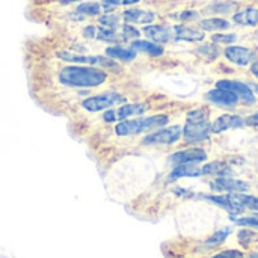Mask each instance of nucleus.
<instances>
[{
	"label": "nucleus",
	"instance_id": "obj_1",
	"mask_svg": "<svg viewBox=\"0 0 258 258\" xmlns=\"http://www.w3.org/2000/svg\"><path fill=\"white\" fill-rule=\"evenodd\" d=\"M128 103V95L124 91H119L116 86L107 88L98 92L91 94L80 103H77L68 115V121H77L83 118H89L98 115L104 110L118 107L121 104Z\"/></svg>",
	"mask_w": 258,
	"mask_h": 258
},
{
	"label": "nucleus",
	"instance_id": "obj_2",
	"mask_svg": "<svg viewBox=\"0 0 258 258\" xmlns=\"http://www.w3.org/2000/svg\"><path fill=\"white\" fill-rule=\"evenodd\" d=\"M181 136V128L178 125H172V127H165V128H159L154 130L151 133H148L147 136H144L141 139V145L144 147H153V145H172L175 144Z\"/></svg>",
	"mask_w": 258,
	"mask_h": 258
},
{
	"label": "nucleus",
	"instance_id": "obj_3",
	"mask_svg": "<svg viewBox=\"0 0 258 258\" xmlns=\"http://www.w3.org/2000/svg\"><path fill=\"white\" fill-rule=\"evenodd\" d=\"M218 89H224V91H230L233 94H236L239 98H242L243 101L246 103H254L255 101V97H254V92L251 91V88L245 83H240V82H233V80H219L216 83Z\"/></svg>",
	"mask_w": 258,
	"mask_h": 258
},
{
	"label": "nucleus",
	"instance_id": "obj_4",
	"mask_svg": "<svg viewBox=\"0 0 258 258\" xmlns=\"http://www.w3.org/2000/svg\"><path fill=\"white\" fill-rule=\"evenodd\" d=\"M206 159H207V153L204 150L189 148V150L174 153L169 160L177 166V165H187V163H200V162H204Z\"/></svg>",
	"mask_w": 258,
	"mask_h": 258
},
{
	"label": "nucleus",
	"instance_id": "obj_5",
	"mask_svg": "<svg viewBox=\"0 0 258 258\" xmlns=\"http://www.w3.org/2000/svg\"><path fill=\"white\" fill-rule=\"evenodd\" d=\"M225 56L228 60H231L233 63H237L240 67H245L248 63H251V60L254 59V53L249 48L245 47H239V45H231L225 50Z\"/></svg>",
	"mask_w": 258,
	"mask_h": 258
},
{
	"label": "nucleus",
	"instance_id": "obj_6",
	"mask_svg": "<svg viewBox=\"0 0 258 258\" xmlns=\"http://www.w3.org/2000/svg\"><path fill=\"white\" fill-rule=\"evenodd\" d=\"M243 124H245V121L240 116H236V115H222V116H219L210 125V132L212 133H221L224 130H228V128L242 127Z\"/></svg>",
	"mask_w": 258,
	"mask_h": 258
},
{
	"label": "nucleus",
	"instance_id": "obj_7",
	"mask_svg": "<svg viewBox=\"0 0 258 258\" xmlns=\"http://www.w3.org/2000/svg\"><path fill=\"white\" fill-rule=\"evenodd\" d=\"M210 133V124L209 122H200V124H190L187 122L184 127V138L189 142L203 141Z\"/></svg>",
	"mask_w": 258,
	"mask_h": 258
},
{
	"label": "nucleus",
	"instance_id": "obj_8",
	"mask_svg": "<svg viewBox=\"0 0 258 258\" xmlns=\"http://www.w3.org/2000/svg\"><path fill=\"white\" fill-rule=\"evenodd\" d=\"M104 56L119 62H132L136 59V51L133 48H125L121 45H109L104 48Z\"/></svg>",
	"mask_w": 258,
	"mask_h": 258
},
{
	"label": "nucleus",
	"instance_id": "obj_9",
	"mask_svg": "<svg viewBox=\"0 0 258 258\" xmlns=\"http://www.w3.org/2000/svg\"><path fill=\"white\" fill-rule=\"evenodd\" d=\"M207 100L216 103V104H221V106H234L237 101H239V97L230 91H224V89H215V91H210L207 95Z\"/></svg>",
	"mask_w": 258,
	"mask_h": 258
},
{
	"label": "nucleus",
	"instance_id": "obj_10",
	"mask_svg": "<svg viewBox=\"0 0 258 258\" xmlns=\"http://www.w3.org/2000/svg\"><path fill=\"white\" fill-rule=\"evenodd\" d=\"M122 17L127 23H142V24H147V23H153L156 15L153 12H148V11H144V9H127L122 12Z\"/></svg>",
	"mask_w": 258,
	"mask_h": 258
},
{
	"label": "nucleus",
	"instance_id": "obj_11",
	"mask_svg": "<svg viewBox=\"0 0 258 258\" xmlns=\"http://www.w3.org/2000/svg\"><path fill=\"white\" fill-rule=\"evenodd\" d=\"M215 187L219 190H228V192H245L249 189V186L245 181L233 180V178H227V177L218 178L215 181Z\"/></svg>",
	"mask_w": 258,
	"mask_h": 258
},
{
	"label": "nucleus",
	"instance_id": "obj_12",
	"mask_svg": "<svg viewBox=\"0 0 258 258\" xmlns=\"http://www.w3.org/2000/svg\"><path fill=\"white\" fill-rule=\"evenodd\" d=\"M130 48H133L135 51H144L150 56H160L163 54V47L151 42V41H144V39H135L130 44Z\"/></svg>",
	"mask_w": 258,
	"mask_h": 258
},
{
	"label": "nucleus",
	"instance_id": "obj_13",
	"mask_svg": "<svg viewBox=\"0 0 258 258\" xmlns=\"http://www.w3.org/2000/svg\"><path fill=\"white\" fill-rule=\"evenodd\" d=\"M203 175V169L195 166L194 163H187V165H177L174 168V171L169 175V181L181 178V177H200Z\"/></svg>",
	"mask_w": 258,
	"mask_h": 258
},
{
	"label": "nucleus",
	"instance_id": "obj_14",
	"mask_svg": "<svg viewBox=\"0 0 258 258\" xmlns=\"http://www.w3.org/2000/svg\"><path fill=\"white\" fill-rule=\"evenodd\" d=\"M144 33L156 42H168L171 39V30L165 26H145Z\"/></svg>",
	"mask_w": 258,
	"mask_h": 258
},
{
	"label": "nucleus",
	"instance_id": "obj_15",
	"mask_svg": "<svg viewBox=\"0 0 258 258\" xmlns=\"http://www.w3.org/2000/svg\"><path fill=\"white\" fill-rule=\"evenodd\" d=\"M175 32V39L178 41H201L204 39V32L192 29V27H186V26H175L174 27Z\"/></svg>",
	"mask_w": 258,
	"mask_h": 258
},
{
	"label": "nucleus",
	"instance_id": "obj_16",
	"mask_svg": "<svg viewBox=\"0 0 258 258\" xmlns=\"http://www.w3.org/2000/svg\"><path fill=\"white\" fill-rule=\"evenodd\" d=\"M209 201H212V203H215V204H218V206H221L222 209H225L227 212H230L231 215H240L242 212H243V207H240L239 204H236L230 197H206Z\"/></svg>",
	"mask_w": 258,
	"mask_h": 258
},
{
	"label": "nucleus",
	"instance_id": "obj_17",
	"mask_svg": "<svg viewBox=\"0 0 258 258\" xmlns=\"http://www.w3.org/2000/svg\"><path fill=\"white\" fill-rule=\"evenodd\" d=\"M234 21L237 24H243V26H255L258 24V9L248 8L245 11L237 12L234 15Z\"/></svg>",
	"mask_w": 258,
	"mask_h": 258
},
{
	"label": "nucleus",
	"instance_id": "obj_18",
	"mask_svg": "<svg viewBox=\"0 0 258 258\" xmlns=\"http://www.w3.org/2000/svg\"><path fill=\"white\" fill-rule=\"evenodd\" d=\"M76 11L82 15L88 17H100L101 15V3L97 2H82L76 6Z\"/></svg>",
	"mask_w": 258,
	"mask_h": 258
},
{
	"label": "nucleus",
	"instance_id": "obj_19",
	"mask_svg": "<svg viewBox=\"0 0 258 258\" xmlns=\"http://www.w3.org/2000/svg\"><path fill=\"white\" fill-rule=\"evenodd\" d=\"M236 204H239L240 207H248L252 210H258V198L255 197H249V195H228Z\"/></svg>",
	"mask_w": 258,
	"mask_h": 258
},
{
	"label": "nucleus",
	"instance_id": "obj_20",
	"mask_svg": "<svg viewBox=\"0 0 258 258\" xmlns=\"http://www.w3.org/2000/svg\"><path fill=\"white\" fill-rule=\"evenodd\" d=\"M201 27L204 30H224L230 27V23L222 18H207L201 21Z\"/></svg>",
	"mask_w": 258,
	"mask_h": 258
},
{
	"label": "nucleus",
	"instance_id": "obj_21",
	"mask_svg": "<svg viewBox=\"0 0 258 258\" xmlns=\"http://www.w3.org/2000/svg\"><path fill=\"white\" fill-rule=\"evenodd\" d=\"M209 119V110L207 109H195L187 113V122L190 124H200V122H207Z\"/></svg>",
	"mask_w": 258,
	"mask_h": 258
},
{
	"label": "nucleus",
	"instance_id": "obj_22",
	"mask_svg": "<svg viewBox=\"0 0 258 258\" xmlns=\"http://www.w3.org/2000/svg\"><path fill=\"white\" fill-rule=\"evenodd\" d=\"M98 23L100 26L103 27H107V29H115L119 26V17L118 15H113V14H101L98 17Z\"/></svg>",
	"mask_w": 258,
	"mask_h": 258
},
{
	"label": "nucleus",
	"instance_id": "obj_23",
	"mask_svg": "<svg viewBox=\"0 0 258 258\" xmlns=\"http://www.w3.org/2000/svg\"><path fill=\"white\" fill-rule=\"evenodd\" d=\"M236 6V3L233 2H228V3H216V5H212L207 8V11H213V12H218V14H227V12H231V9Z\"/></svg>",
	"mask_w": 258,
	"mask_h": 258
},
{
	"label": "nucleus",
	"instance_id": "obj_24",
	"mask_svg": "<svg viewBox=\"0 0 258 258\" xmlns=\"http://www.w3.org/2000/svg\"><path fill=\"white\" fill-rule=\"evenodd\" d=\"M224 168H225L224 163H221V162H213V163H210V165H206V166L201 168V169H203V175H207V174H219V172L224 171Z\"/></svg>",
	"mask_w": 258,
	"mask_h": 258
},
{
	"label": "nucleus",
	"instance_id": "obj_25",
	"mask_svg": "<svg viewBox=\"0 0 258 258\" xmlns=\"http://www.w3.org/2000/svg\"><path fill=\"white\" fill-rule=\"evenodd\" d=\"M121 30H122L121 35H122L124 39H130V38H138V36H139V30L135 29V27H133L132 24H128V23L122 24V29H121Z\"/></svg>",
	"mask_w": 258,
	"mask_h": 258
},
{
	"label": "nucleus",
	"instance_id": "obj_26",
	"mask_svg": "<svg viewBox=\"0 0 258 258\" xmlns=\"http://www.w3.org/2000/svg\"><path fill=\"white\" fill-rule=\"evenodd\" d=\"M237 225H248V227H257L258 228V215L254 216H248V218H242V219H236V218H231Z\"/></svg>",
	"mask_w": 258,
	"mask_h": 258
},
{
	"label": "nucleus",
	"instance_id": "obj_27",
	"mask_svg": "<svg viewBox=\"0 0 258 258\" xmlns=\"http://www.w3.org/2000/svg\"><path fill=\"white\" fill-rule=\"evenodd\" d=\"M236 35L234 33H228V35H224V33H218V35H213L212 36V41L215 42H224V44H230V42H234L236 41Z\"/></svg>",
	"mask_w": 258,
	"mask_h": 258
},
{
	"label": "nucleus",
	"instance_id": "obj_28",
	"mask_svg": "<svg viewBox=\"0 0 258 258\" xmlns=\"http://www.w3.org/2000/svg\"><path fill=\"white\" fill-rule=\"evenodd\" d=\"M230 230H225V231H219L216 234H213L209 240H207V245H219L225 240V237L228 236Z\"/></svg>",
	"mask_w": 258,
	"mask_h": 258
},
{
	"label": "nucleus",
	"instance_id": "obj_29",
	"mask_svg": "<svg viewBox=\"0 0 258 258\" xmlns=\"http://www.w3.org/2000/svg\"><path fill=\"white\" fill-rule=\"evenodd\" d=\"M212 258H245L242 255V252H239V251H224V252H221V254H218V255H215V257Z\"/></svg>",
	"mask_w": 258,
	"mask_h": 258
},
{
	"label": "nucleus",
	"instance_id": "obj_30",
	"mask_svg": "<svg viewBox=\"0 0 258 258\" xmlns=\"http://www.w3.org/2000/svg\"><path fill=\"white\" fill-rule=\"evenodd\" d=\"M198 17V12H195V11H184L181 15H180V18L183 20V21H186V20H194V18H197Z\"/></svg>",
	"mask_w": 258,
	"mask_h": 258
},
{
	"label": "nucleus",
	"instance_id": "obj_31",
	"mask_svg": "<svg viewBox=\"0 0 258 258\" xmlns=\"http://www.w3.org/2000/svg\"><path fill=\"white\" fill-rule=\"evenodd\" d=\"M245 124H248V125H258V113L248 116L245 119Z\"/></svg>",
	"mask_w": 258,
	"mask_h": 258
},
{
	"label": "nucleus",
	"instance_id": "obj_32",
	"mask_svg": "<svg viewBox=\"0 0 258 258\" xmlns=\"http://www.w3.org/2000/svg\"><path fill=\"white\" fill-rule=\"evenodd\" d=\"M139 0H119V3L121 5H124V6H127V5H135V3H138Z\"/></svg>",
	"mask_w": 258,
	"mask_h": 258
},
{
	"label": "nucleus",
	"instance_id": "obj_33",
	"mask_svg": "<svg viewBox=\"0 0 258 258\" xmlns=\"http://www.w3.org/2000/svg\"><path fill=\"white\" fill-rule=\"evenodd\" d=\"M251 71H252V73H254V74L258 77V60L254 63V65H252V67H251Z\"/></svg>",
	"mask_w": 258,
	"mask_h": 258
},
{
	"label": "nucleus",
	"instance_id": "obj_34",
	"mask_svg": "<svg viewBox=\"0 0 258 258\" xmlns=\"http://www.w3.org/2000/svg\"><path fill=\"white\" fill-rule=\"evenodd\" d=\"M248 86L251 88V91L254 89V91H257V92H258V86H257V85H254V83H251V85H248Z\"/></svg>",
	"mask_w": 258,
	"mask_h": 258
}]
</instances>
